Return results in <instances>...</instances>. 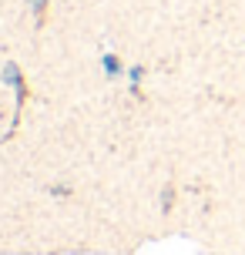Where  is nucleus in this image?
<instances>
[{"label":"nucleus","instance_id":"nucleus-2","mask_svg":"<svg viewBox=\"0 0 245 255\" xmlns=\"http://www.w3.org/2000/svg\"><path fill=\"white\" fill-rule=\"evenodd\" d=\"M104 71H108V74H118V61L111 54H104Z\"/></svg>","mask_w":245,"mask_h":255},{"label":"nucleus","instance_id":"nucleus-1","mask_svg":"<svg viewBox=\"0 0 245 255\" xmlns=\"http://www.w3.org/2000/svg\"><path fill=\"white\" fill-rule=\"evenodd\" d=\"M3 81H7V84H20V77H17V67H13V64L3 67Z\"/></svg>","mask_w":245,"mask_h":255}]
</instances>
